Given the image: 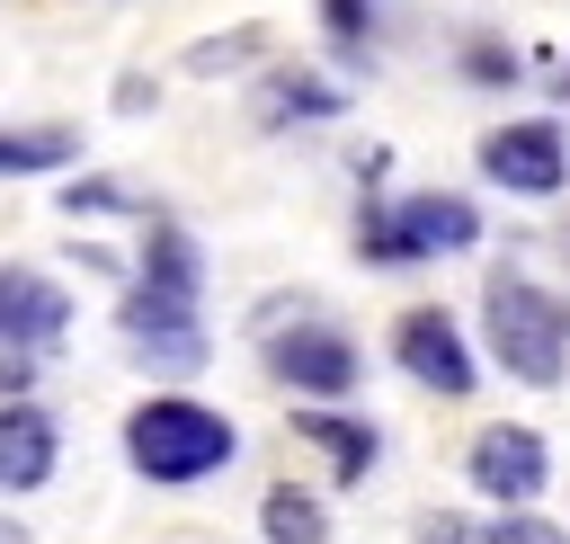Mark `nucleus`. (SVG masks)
<instances>
[{
	"label": "nucleus",
	"instance_id": "nucleus-11",
	"mask_svg": "<svg viewBox=\"0 0 570 544\" xmlns=\"http://www.w3.org/2000/svg\"><path fill=\"white\" fill-rule=\"evenodd\" d=\"M294 437L330 455V482H365V473L383 464V428H374V419H356V410H330V401L294 410Z\"/></svg>",
	"mask_w": 570,
	"mask_h": 544
},
{
	"label": "nucleus",
	"instance_id": "nucleus-13",
	"mask_svg": "<svg viewBox=\"0 0 570 544\" xmlns=\"http://www.w3.org/2000/svg\"><path fill=\"white\" fill-rule=\"evenodd\" d=\"M80 161V125H0V178H45Z\"/></svg>",
	"mask_w": 570,
	"mask_h": 544
},
{
	"label": "nucleus",
	"instance_id": "nucleus-7",
	"mask_svg": "<svg viewBox=\"0 0 570 544\" xmlns=\"http://www.w3.org/2000/svg\"><path fill=\"white\" fill-rule=\"evenodd\" d=\"M392 357H401V375H410L419 392H436V401H463V392H472V375H481L445 303H410V312L392 321Z\"/></svg>",
	"mask_w": 570,
	"mask_h": 544
},
{
	"label": "nucleus",
	"instance_id": "nucleus-20",
	"mask_svg": "<svg viewBox=\"0 0 570 544\" xmlns=\"http://www.w3.org/2000/svg\"><path fill=\"white\" fill-rule=\"evenodd\" d=\"M419 544H481V535H472L463 517H428V526H419Z\"/></svg>",
	"mask_w": 570,
	"mask_h": 544
},
{
	"label": "nucleus",
	"instance_id": "nucleus-21",
	"mask_svg": "<svg viewBox=\"0 0 570 544\" xmlns=\"http://www.w3.org/2000/svg\"><path fill=\"white\" fill-rule=\"evenodd\" d=\"M0 544H36V535H27V526H18V517H0Z\"/></svg>",
	"mask_w": 570,
	"mask_h": 544
},
{
	"label": "nucleus",
	"instance_id": "nucleus-10",
	"mask_svg": "<svg viewBox=\"0 0 570 544\" xmlns=\"http://www.w3.org/2000/svg\"><path fill=\"white\" fill-rule=\"evenodd\" d=\"M71 330V294L45 268H0V348H53Z\"/></svg>",
	"mask_w": 570,
	"mask_h": 544
},
{
	"label": "nucleus",
	"instance_id": "nucleus-1",
	"mask_svg": "<svg viewBox=\"0 0 570 544\" xmlns=\"http://www.w3.org/2000/svg\"><path fill=\"white\" fill-rule=\"evenodd\" d=\"M116 330H125L134 366H151V375H196L214 357V339H205V250L169 214L142 223V259H134V285L116 294Z\"/></svg>",
	"mask_w": 570,
	"mask_h": 544
},
{
	"label": "nucleus",
	"instance_id": "nucleus-14",
	"mask_svg": "<svg viewBox=\"0 0 570 544\" xmlns=\"http://www.w3.org/2000/svg\"><path fill=\"white\" fill-rule=\"evenodd\" d=\"M258 535H267V544H330V508H321V490L276 482V490L258 499Z\"/></svg>",
	"mask_w": 570,
	"mask_h": 544
},
{
	"label": "nucleus",
	"instance_id": "nucleus-3",
	"mask_svg": "<svg viewBox=\"0 0 570 544\" xmlns=\"http://www.w3.org/2000/svg\"><path fill=\"white\" fill-rule=\"evenodd\" d=\"M481 330H490V357H499L517 383L552 392V383L570 375V294L534 285L525 268H490V276H481Z\"/></svg>",
	"mask_w": 570,
	"mask_h": 544
},
{
	"label": "nucleus",
	"instance_id": "nucleus-18",
	"mask_svg": "<svg viewBox=\"0 0 570 544\" xmlns=\"http://www.w3.org/2000/svg\"><path fill=\"white\" fill-rule=\"evenodd\" d=\"M463 80H517V54H499V45H463Z\"/></svg>",
	"mask_w": 570,
	"mask_h": 544
},
{
	"label": "nucleus",
	"instance_id": "nucleus-9",
	"mask_svg": "<svg viewBox=\"0 0 570 544\" xmlns=\"http://www.w3.org/2000/svg\"><path fill=\"white\" fill-rule=\"evenodd\" d=\"M53 464H62V428H53V410L45 401H0V499H27V490H45L53 482Z\"/></svg>",
	"mask_w": 570,
	"mask_h": 544
},
{
	"label": "nucleus",
	"instance_id": "nucleus-16",
	"mask_svg": "<svg viewBox=\"0 0 570 544\" xmlns=\"http://www.w3.org/2000/svg\"><path fill=\"white\" fill-rule=\"evenodd\" d=\"M258 45H267V27H232V36H196V45H187V71H196V80H214V71H240V62L258 54Z\"/></svg>",
	"mask_w": 570,
	"mask_h": 544
},
{
	"label": "nucleus",
	"instance_id": "nucleus-6",
	"mask_svg": "<svg viewBox=\"0 0 570 544\" xmlns=\"http://www.w3.org/2000/svg\"><path fill=\"white\" fill-rule=\"evenodd\" d=\"M472 161H481V178H490V187H508V196H534V205L570 187V134H561L552 116H517V125H490Z\"/></svg>",
	"mask_w": 570,
	"mask_h": 544
},
{
	"label": "nucleus",
	"instance_id": "nucleus-12",
	"mask_svg": "<svg viewBox=\"0 0 570 544\" xmlns=\"http://www.w3.org/2000/svg\"><path fill=\"white\" fill-rule=\"evenodd\" d=\"M249 107H258V125H267V134H285V125H330V116L347 107V89H338V80H321V71H303V62H276V71L258 80V98H249Z\"/></svg>",
	"mask_w": 570,
	"mask_h": 544
},
{
	"label": "nucleus",
	"instance_id": "nucleus-5",
	"mask_svg": "<svg viewBox=\"0 0 570 544\" xmlns=\"http://www.w3.org/2000/svg\"><path fill=\"white\" fill-rule=\"evenodd\" d=\"M258 357H267V375H276L285 392H303V401H347V392H356V375H365L356 339H347L338 321H321V312L276 321V330L258 339Z\"/></svg>",
	"mask_w": 570,
	"mask_h": 544
},
{
	"label": "nucleus",
	"instance_id": "nucleus-2",
	"mask_svg": "<svg viewBox=\"0 0 570 544\" xmlns=\"http://www.w3.org/2000/svg\"><path fill=\"white\" fill-rule=\"evenodd\" d=\"M240 455V428L214 410V401H187V392H151L125 410V464L160 490H187V482H214L223 464Z\"/></svg>",
	"mask_w": 570,
	"mask_h": 544
},
{
	"label": "nucleus",
	"instance_id": "nucleus-4",
	"mask_svg": "<svg viewBox=\"0 0 570 544\" xmlns=\"http://www.w3.org/2000/svg\"><path fill=\"white\" fill-rule=\"evenodd\" d=\"M481 241V205L445 196V187H410V196H365L356 205V259L365 268H428Z\"/></svg>",
	"mask_w": 570,
	"mask_h": 544
},
{
	"label": "nucleus",
	"instance_id": "nucleus-17",
	"mask_svg": "<svg viewBox=\"0 0 570 544\" xmlns=\"http://www.w3.org/2000/svg\"><path fill=\"white\" fill-rule=\"evenodd\" d=\"M481 544H570V535L534 508H499V526H481Z\"/></svg>",
	"mask_w": 570,
	"mask_h": 544
},
{
	"label": "nucleus",
	"instance_id": "nucleus-15",
	"mask_svg": "<svg viewBox=\"0 0 570 544\" xmlns=\"http://www.w3.org/2000/svg\"><path fill=\"white\" fill-rule=\"evenodd\" d=\"M62 214H160L142 187H125V178H62Z\"/></svg>",
	"mask_w": 570,
	"mask_h": 544
},
{
	"label": "nucleus",
	"instance_id": "nucleus-8",
	"mask_svg": "<svg viewBox=\"0 0 570 544\" xmlns=\"http://www.w3.org/2000/svg\"><path fill=\"white\" fill-rule=\"evenodd\" d=\"M463 482H472L481 499H499V508H525V499L552 482V446H543L534 428L499 419V428H481V437H472V455H463Z\"/></svg>",
	"mask_w": 570,
	"mask_h": 544
},
{
	"label": "nucleus",
	"instance_id": "nucleus-22",
	"mask_svg": "<svg viewBox=\"0 0 570 544\" xmlns=\"http://www.w3.org/2000/svg\"><path fill=\"white\" fill-rule=\"evenodd\" d=\"M552 80H561V98H570V62H561V71H552Z\"/></svg>",
	"mask_w": 570,
	"mask_h": 544
},
{
	"label": "nucleus",
	"instance_id": "nucleus-19",
	"mask_svg": "<svg viewBox=\"0 0 570 544\" xmlns=\"http://www.w3.org/2000/svg\"><path fill=\"white\" fill-rule=\"evenodd\" d=\"M27 357H36V348H0V401L27 392Z\"/></svg>",
	"mask_w": 570,
	"mask_h": 544
}]
</instances>
